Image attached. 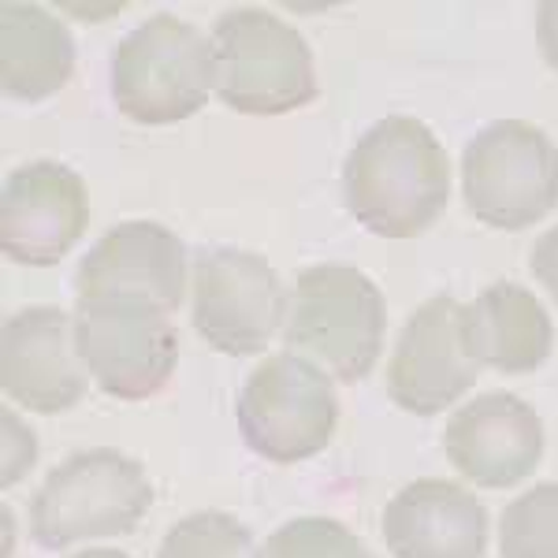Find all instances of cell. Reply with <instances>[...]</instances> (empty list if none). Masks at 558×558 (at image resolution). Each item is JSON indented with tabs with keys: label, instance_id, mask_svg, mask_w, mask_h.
Segmentation results:
<instances>
[{
	"label": "cell",
	"instance_id": "obj_16",
	"mask_svg": "<svg viewBox=\"0 0 558 558\" xmlns=\"http://www.w3.org/2000/svg\"><path fill=\"white\" fill-rule=\"evenodd\" d=\"M462 336L473 362L502 376H525L551 357L555 324L533 291L492 283L465 305Z\"/></svg>",
	"mask_w": 558,
	"mask_h": 558
},
{
	"label": "cell",
	"instance_id": "obj_3",
	"mask_svg": "<svg viewBox=\"0 0 558 558\" xmlns=\"http://www.w3.org/2000/svg\"><path fill=\"white\" fill-rule=\"evenodd\" d=\"M387 305L362 268L313 265L299 272L287 305V350L317 357L336 380L362 384L380 362Z\"/></svg>",
	"mask_w": 558,
	"mask_h": 558
},
{
	"label": "cell",
	"instance_id": "obj_2",
	"mask_svg": "<svg viewBox=\"0 0 558 558\" xmlns=\"http://www.w3.org/2000/svg\"><path fill=\"white\" fill-rule=\"evenodd\" d=\"M213 94L242 116H283L320 94L310 45L265 8L220 12L209 34Z\"/></svg>",
	"mask_w": 558,
	"mask_h": 558
},
{
	"label": "cell",
	"instance_id": "obj_20",
	"mask_svg": "<svg viewBox=\"0 0 558 558\" xmlns=\"http://www.w3.org/2000/svg\"><path fill=\"white\" fill-rule=\"evenodd\" d=\"M254 558H368L362 539H357L343 521L331 518H294L279 525L272 536L260 544Z\"/></svg>",
	"mask_w": 558,
	"mask_h": 558
},
{
	"label": "cell",
	"instance_id": "obj_7",
	"mask_svg": "<svg viewBox=\"0 0 558 558\" xmlns=\"http://www.w3.org/2000/svg\"><path fill=\"white\" fill-rule=\"evenodd\" d=\"M239 432L265 462L294 465L320 454L339 425V399L320 365L302 354H272L239 391Z\"/></svg>",
	"mask_w": 558,
	"mask_h": 558
},
{
	"label": "cell",
	"instance_id": "obj_18",
	"mask_svg": "<svg viewBox=\"0 0 558 558\" xmlns=\"http://www.w3.org/2000/svg\"><path fill=\"white\" fill-rule=\"evenodd\" d=\"M502 558H558V481L536 484L507 502L499 518Z\"/></svg>",
	"mask_w": 558,
	"mask_h": 558
},
{
	"label": "cell",
	"instance_id": "obj_22",
	"mask_svg": "<svg viewBox=\"0 0 558 558\" xmlns=\"http://www.w3.org/2000/svg\"><path fill=\"white\" fill-rule=\"evenodd\" d=\"M529 265H533V276L539 279V283H544V291L551 294L555 305H558V223H555L551 231H544V235L536 239Z\"/></svg>",
	"mask_w": 558,
	"mask_h": 558
},
{
	"label": "cell",
	"instance_id": "obj_13",
	"mask_svg": "<svg viewBox=\"0 0 558 558\" xmlns=\"http://www.w3.org/2000/svg\"><path fill=\"white\" fill-rule=\"evenodd\" d=\"M78 299H138L175 313L186 294V246L153 220H128L94 242L75 276Z\"/></svg>",
	"mask_w": 558,
	"mask_h": 558
},
{
	"label": "cell",
	"instance_id": "obj_24",
	"mask_svg": "<svg viewBox=\"0 0 558 558\" xmlns=\"http://www.w3.org/2000/svg\"><path fill=\"white\" fill-rule=\"evenodd\" d=\"M71 558H131V555H123V551H108V547H94V551L71 555Z\"/></svg>",
	"mask_w": 558,
	"mask_h": 558
},
{
	"label": "cell",
	"instance_id": "obj_9",
	"mask_svg": "<svg viewBox=\"0 0 558 558\" xmlns=\"http://www.w3.org/2000/svg\"><path fill=\"white\" fill-rule=\"evenodd\" d=\"M283 279L260 254L213 246L194 260V328L231 357L260 354L287 324Z\"/></svg>",
	"mask_w": 558,
	"mask_h": 558
},
{
	"label": "cell",
	"instance_id": "obj_19",
	"mask_svg": "<svg viewBox=\"0 0 558 558\" xmlns=\"http://www.w3.org/2000/svg\"><path fill=\"white\" fill-rule=\"evenodd\" d=\"M157 558H254V536L239 518L202 510L168 529Z\"/></svg>",
	"mask_w": 558,
	"mask_h": 558
},
{
	"label": "cell",
	"instance_id": "obj_15",
	"mask_svg": "<svg viewBox=\"0 0 558 558\" xmlns=\"http://www.w3.org/2000/svg\"><path fill=\"white\" fill-rule=\"evenodd\" d=\"M384 544L395 558H481L488 514L462 484L425 476L387 502Z\"/></svg>",
	"mask_w": 558,
	"mask_h": 558
},
{
	"label": "cell",
	"instance_id": "obj_17",
	"mask_svg": "<svg viewBox=\"0 0 558 558\" xmlns=\"http://www.w3.org/2000/svg\"><path fill=\"white\" fill-rule=\"evenodd\" d=\"M75 41L41 4L8 0L0 8V83L15 101H45L71 83Z\"/></svg>",
	"mask_w": 558,
	"mask_h": 558
},
{
	"label": "cell",
	"instance_id": "obj_1",
	"mask_svg": "<svg viewBox=\"0 0 558 558\" xmlns=\"http://www.w3.org/2000/svg\"><path fill=\"white\" fill-rule=\"evenodd\" d=\"M347 209L380 239H417L451 202V160L413 116L373 123L343 165Z\"/></svg>",
	"mask_w": 558,
	"mask_h": 558
},
{
	"label": "cell",
	"instance_id": "obj_10",
	"mask_svg": "<svg viewBox=\"0 0 558 558\" xmlns=\"http://www.w3.org/2000/svg\"><path fill=\"white\" fill-rule=\"evenodd\" d=\"M462 317V302L451 294H436L402 324L387 365V395L399 410L432 417L439 410H451L476 384L481 365L465 347Z\"/></svg>",
	"mask_w": 558,
	"mask_h": 558
},
{
	"label": "cell",
	"instance_id": "obj_14",
	"mask_svg": "<svg viewBox=\"0 0 558 558\" xmlns=\"http://www.w3.org/2000/svg\"><path fill=\"white\" fill-rule=\"evenodd\" d=\"M444 447L465 481L492 492L510 488L525 481L544 458V425L525 399L492 391L451 413Z\"/></svg>",
	"mask_w": 558,
	"mask_h": 558
},
{
	"label": "cell",
	"instance_id": "obj_5",
	"mask_svg": "<svg viewBox=\"0 0 558 558\" xmlns=\"http://www.w3.org/2000/svg\"><path fill=\"white\" fill-rule=\"evenodd\" d=\"M213 94V45L179 15L134 26L112 57V101L128 120L165 128L202 112Z\"/></svg>",
	"mask_w": 558,
	"mask_h": 558
},
{
	"label": "cell",
	"instance_id": "obj_11",
	"mask_svg": "<svg viewBox=\"0 0 558 558\" xmlns=\"http://www.w3.org/2000/svg\"><path fill=\"white\" fill-rule=\"evenodd\" d=\"M89 223V197L78 172L34 160L8 172L0 191V250L15 265L49 268L71 254Z\"/></svg>",
	"mask_w": 558,
	"mask_h": 558
},
{
	"label": "cell",
	"instance_id": "obj_23",
	"mask_svg": "<svg viewBox=\"0 0 558 558\" xmlns=\"http://www.w3.org/2000/svg\"><path fill=\"white\" fill-rule=\"evenodd\" d=\"M536 49L544 57V64L558 71V0L536 8Z\"/></svg>",
	"mask_w": 558,
	"mask_h": 558
},
{
	"label": "cell",
	"instance_id": "obj_8",
	"mask_svg": "<svg viewBox=\"0 0 558 558\" xmlns=\"http://www.w3.org/2000/svg\"><path fill=\"white\" fill-rule=\"evenodd\" d=\"M75 350L89 380L123 402L153 399L175 373L179 336L168 313L138 299H78Z\"/></svg>",
	"mask_w": 558,
	"mask_h": 558
},
{
	"label": "cell",
	"instance_id": "obj_21",
	"mask_svg": "<svg viewBox=\"0 0 558 558\" xmlns=\"http://www.w3.org/2000/svg\"><path fill=\"white\" fill-rule=\"evenodd\" d=\"M34 454H38V447H34V432L26 428L12 410H4V476H0L4 488L8 484H15L26 470H31Z\"/></svg>",
	"mask_w": 558,
	"mask_h": 558
},
{
	"label": "cell",
	"instance_id": "obj_12",
	"mask_svg": "<svg viewBox=\"0 0 558 558\" xmlns=\"http://www.w3.org/2000/svg\"><path fill=\"white\" fill-rule=\"evenodd\" d=\"M0 384L23 410L64 413L86 395L89 373L75 350V320L57 305H26L0 328Z\"/></svg>",
	"mask_w": 558,
	"mask_h": 558
},
{
	"label": "cell",
	"instance_id": "obj_6",
	"mask_svg": "<svg viewBox=\"0 0 558 558\" xmlns=\"http://www.w3.org/2000/svg\"><path fill=\"white\" fill-rule=\"evenodd\" d=\"M462 191L488 228H533L558 205V146L525 120L488 123L462 153Z\"/></svg>",
	"mask_w": 558,
	"mask_h": 558
},
{
	"label": "cell",
	"instance_id": "obj_4",
	"mask_svg": "<svg viewBox=\"0 0 558 558\" xmlns=\"http://www.w3.org/2000/svg\"><path fill=\"white\" fill-rule=\"evenodd\" d=\"M153 507V484L142 462L94 447L64 458L31 499V536L45 551L78 539L128 536Z\"/></svg>",
	"mask_w": 558,
	"mask_h": 558
}]
</instances>
